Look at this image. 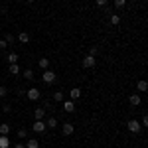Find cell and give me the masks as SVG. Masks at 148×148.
Wrapping results in <instances>:
<instances>
[{"instance_id":"6da1fadb","label":"cell","mask_w":148,"mask_h":148,"mask_svg":"<svg viewBox=\"0 0 148 148\" xmlns=\"http://www.w3.org/2000/svg\"><path fill=\"white\" fill-rule=\"evenodd\" d=\"M42 79L46 85H51V83H56L57 79V73L56 71H51V69H44V73H42Z\"/></svg>"},{"instance_id":"7a4b0ae2","label":"cell","mask_w":148,"mask_h":148,"mask_svg":"<svg viewBox=\"0 0 148 148\" xmlns=\"http://www.w3.org/2000/svg\"><path fill=\"white\" fill-rule=\"evenodd\" d=\"M95 63H97L95 56H89V53H87V56L83 57V61H81V65H83L85 69H91V67H95Z\"/></svg>"},{"instance_id":"3957f363","label":"cell","mask_w":148,"mask_h":148,"mask_svg":"<svg viewBox=\"0 0 148 148\" xmlns=\"http://www.w3.org/2000/svg\"><path fill=\"white\" fill-rule=\"evenodd\" d=\"M126 128H128V130H130V132H134V134H138V132H140V128H142V126H140V123H138L136 119H130V121H128V123H126Z\"/></svg>"},{"instance_id":"277c9868","label":"cell","mask_w":148,"mask_h":148,"mask_svg":"<svg viewBox=\"0 0 148 148\" xmlns=\"http://www.w3.org/2000/svg\"><path fill=\"white\" fill-rule=\"evenodd\" d=\"M46 121H36L34 125H32V130H34V132H38V134H44V132H46Z\"/></svg>"},{"instance_id":"5b68a950","label":"cell","mask_w":148,"mask_h":148,"mask_svg":"<svg viewBox=\"0 0 148 148\" xmlns=\"http://www.w3.org/2000/svg\"><path fill=\"white\" fill-rule=\"evenodd\" d=\"M40 95H42V93H40V89H36V87H32V89H28V91H26V97H28L30 101H38V99H40Z\"/></svg>"},{"instance_id":"8992f818","label":"cell","mask_w":148,"mask_h":148,"mask_svg":"<svg viewBox=\"0 0 148 148\" xmlns=\"http://www.w3.org/2000/svg\"><path fill=\"white\" fill-rule=\"evenodd\" d=\"M73 130H75V126L71 125V123H63V126H61V134L63 136H71Z\"/></svg>"},{"instance_id":"52a82bcc","label":"cell","mask_w":148,"mask_h":148,"mask_svg":"<svg viewBox=\"0 0 148 148\" xmlns=\"http://www.w3.org/2000/svg\"><path fill=\"white\" fill-rule=\"evenodd\" d=\"M34 116H36V121H44V116H46V109H44V107H36Z\"/></svg>"},{"instance_id":"ba28073f","label":"cell","mask_w":148,"mask_h":148,"mask_svg":"<svg viewBox=\"0 0 148 148\" xmlns=\"http://www.w3.org/2000/svg\"><path fill=\"white\" fill-rule=\"evenodd\" d=\"M128 103H130L132 107H138V105H140V95H138V93H132V95L128 97Z\"/></svg>"},{"instance_id":"9c48e42d","label":"cell","mask_w":148,"mask_h":148,"mask_svg":"<svg viewBox=\"0 0 148 148\" xmlns=\"http://www.w3.org/2000/svg\"><path fill=\"white\" fill-rule=\"evenodd\" d=\"M63 111H65V113H73V111H75V103L73 101H63Z\"/></svg>"},{"instance_id":"30bf717a","label":"cell","mask_w":148,"mask_h":148,"mask_svg":"<svg viewBox=\"0 0 148 148\" xmlns=\"http://www.w3.org/2000/svg\"><path fill=\"white\" fill-rule=\"evenodd\" d=\"M69 97H71V101L79 99V97H81V89H79V87H73V89L69 91Z\"/></svg>"},{"instance_id":"8fae6325","label":"cell","mask_w":148,"mask_h":148,"mask_svg":"<svg viewBox=\"0 0 148 148\" xmlns=\"http://www.w3.org/2000/svg\"><path fill=\"white\" fill-rule=\"evenodd\" d=\"M0 134H2V136H8V134H10V125H8V123H2V125H0Z\"/></svg>"},{"instance_id":"7c38bea8","label":"cell","mask_w":148,"mask_h":148,"mask_svg":"<svg viewBox=\"0 0 148 148\" xmlns=\"http://www.w3.org/2000/svg\"><path fill=\"white\" fill-rule=\"evenodd\" d=\"M136 89H138V91H140V93L148 91V83H146V81H144V79H140V81H138V83H136Z\"/></svg>"},{"instance_id":"4fadbf2b","label":"cell","mask_w":148,"mask_h":148,"mask_svg":"<svg viewBox=\"0 0 148 148\" xmlns=\"http://www.w3.org/2000/svg\"><path fill=\"white\" fill-rule=\"evenodd\" d=\"M24 146H26V148H40V142H38V138H30Z\"/></svg>"},{"instance_id":"5bb4252c","label":"cell","mask_w":148,"mask_h":148,"mask_svg":"<svg viewBox=\"0 0 148 148\" xmlns=\"http://www.w3.org/2000/svg\"><path fill=\"white\" fill-rule=\"evenodd\" d=\"M38 65H40V69H42V71H44V69H49V59L42 57V59L38 61Z\"/></svg>"},{"instance_id":"9a60e30c","label":"cell","mask_w":148,"mask_h":148,"mask_svg":"<svg viewBox=\"0 0 148 148\" xmlns=\"http://www.w3.org/2000/svg\"><path fill=\"white\" fill-rule=\"evenodd\" d=\"M18 42H20V44H28V42H30V36L26 34V32H20V34H18Z\"/></svg>"},{"instance_id":"2e32d148","label":"cell","mask_w":148,"mask_h":148,"mask_svg":"<svg viewBox=\"0 0 148 148\" xmlns=\"http://www.w3.org/2000/svg\"><path fill=\"white\" fill-rule=\"evenodd\" d=\"M8 71H10V75H18V73H20L18 63H10V65H8Z\"/></svg>"},{"instance_id":"e0dca14e","label":"cell","mask_w":148,"mask_h":148,"mask_svg":"<svg viewBox=\"0 0 148 148\" xmlns=\"http://www.w3.org/2000/svg\"><path fill=\"white\" fill-rule=\"evenodd\" d=\"M46 126H47V128H56V126H57V119L49 116V119L46 121Z\"/></svg>"},{"instance_id":"ac0fdd59","label":"cell","mask_w":148,"mask_h":148,"mask_svg":"<svg viewBox=\"0 0 148 148\" xmlns=\"http://www.w3.org/2000/svg\"><path fill=\"white\" fill-rule=\"evenodd\" d=\"M8 146H10L8 136H2V134H0V148H8Z\"/></svg>"},{"instance_id":"d6986e66","label":"cell","mask_w":148,"mask_h":148,"mask_svg":"<svg viewBox=\"0 0 148 148\" xmlns=\"http://www.w3.org/2000/svg\"><path fill=\"white\" fill-rule=\"evenodd\" d=\"M119 24H121V16L119 14H113L111 16V26H119Z\"/></svg>"},{"instance_id":"ffe728a7","label":"cell","mask_w":148,"mask_h":148,"mask_svg":"<svg viewBox=\"0 0 148 148\" xmlns=\"http://www.w3.org/2000/svg\"><path fill=\"white\" fill-rule=\"evenodd\" d=\"M53 101H56V103H63V93L56 91V93H53Z\"/></svg>"},{"instance_id":"44dd1931","label":"cell","mask_w":148,"mask_h":148,"mask_svg":"<svg viewBox=\"0 0 148 148\" xmlns=\"http://www.w3.org/2000/svg\"><path fill=\"white\" fill-rule=\"evenodd\" d=\"M6 59H8V65H10V63H16V61H18V53H8Z\"/></svg>"},{"instance_id":"7402d4cb","label":"cell","mask_w":148,"mask_h":148,"mask_svg":"<svg viewBox=\"0 0 148 148\" xmlns=\"http://www.w3.org/2000/svg\"><path fill=\"white\" fill-rule=\"evenodd\" d=\"M24 77H26L28 81H32L34 79V71H32V69H26V71H24Z\"/></svg>"},{"instance_id":"603a6c76","label":"cell","mask_w":148,"mask_h":148,"mask_svg":"<svg viewBox=\"0 0 148 148\" xmlns=\"http://www.w3.org/2000/svg\"><path fill=\"white\" fill-rule=\"evenodd\" d=\"M4 42H6V44H14V42H16V38H14L12 34H6V36H4Z\"/></svg>"},{"instance_id":"cb8c5ba5","label":"cell","mask_w":148,"mask_h":148,"mask_svg":"<svg viewBox=\"0 0 148 148\" xmlns=\"http://www.w3.org/2000/svg\"><path fill=\"white\" fill-rule=\"evenodd\" d=\"M126 0H114V8H125Z\"/></svg>"},{"instance_id":"d4e9b609","label":"cell","mask_w":148,"mask_h":148,"mask_svg":"<svg viewBox=\"0 0 148 148\" xmlns=\"http://www.w3.org/2000/svg\"><path fill=\"white\" fill-rule=\"evenodd\" d=\"M18 138H28V132H26V128H20V130H18Z\"/></svg>"},{"instance_id":"484cf974","label":"cell","mask_w":148,"mask_h":148,"mask_svg":"<svg viewBox=\"0 0 148 148\" xmlns=\"http://www.w3.org/2000/svg\"><path fill=\"white\" fill-rule=\"evenodd\" d=\"M6 95H8V89H6L4 85H0V99H2V97H6Z\"/></svg>"},{"instance_id":"4316f807","label":"cell","mask_w":148,"mask_h":148,"mask_svg":"<svg viewBox=\"0 0 148 148\" xmlns=\"http://www.w3.org/2000/svg\"><path fill=\"white\" fill-rule=\"evenodd\" d=\"M107 2H109V0H95V4H97L99 8H103V6H107Z\"/></svg>"},{"instance_id":"83f0119b","label":"cell","mask_w":148,"mask_h":148,"mask_svg":"<svg viewBox=\"0 0 148 148\" xmlns=\"http://www.w3.org/2000/svg\"><path fill=\"white\" fill-rule=\"evenodd\" d=\"M146 125H148V116L144 114V116H142V121H140V126H146Z\"/></svg>"},{"instance_id":"f1b7e54d","label":"cell","mask_w":148,"mask_h":148,"mask_svg":"<svg viewBox=\"0 0 148 148\" xmlns=\"http://www.w3.org/2000/svg\"><path fill=\"white\" fill-rule=\"evenodd\" d=\"M6 47H8V44H6L4 40H0V49H6Z\"/></svg>"},{"instance_id":"f546056e","label":"cell","mask_w":148,"mask_h":148,"mask_svg":"<svg viewBox=\"0 0 148 148\" xmlns=\"http://www.w3.org/2000/svg\"><path fill=\"white\" fill-rule=\"evenodd\" d=\"M95 53H97V46H93L91 49H89V56H95Z\"/></svg>"},{"instance_id":"4dcf8cb0","label":"cell","mask_w":148,"mask_h":148,"mask_svg":"<svg viewBox=\"0 0 148 148\" xmlns=\"http://www.w3.org/2000/svg\"><path fill=\"white\" fill-rule=\"evenodd\" d=\"M2 111H4V113H10L12 107H10V105H6V107H2Z\"/></svg>"},{"instance_id":"1f68e13d","label":"cell","mask_w":148,"mask_h":148,"mask_svg":"<svg viewBox=\"0 0 148 148\" xmlns=\"http://www.w3.org/2000/svg\"><path fill=\"white\" fill-rule=\"evenodd\" d=\"M14 148H26V146H24L22 142H18V144H14Z\"/></svg>"},{"instance_id":"d6a6232c","label":"cell","mask_w":148,"mask_h":148,"mask_svg":"<svg viewBox=\"0 0 148 148\" xmlns=\"http://www.w3.org/2000/svg\"><path fill=\"white\" fill-rule=\"evenodd\" d=\"M26 2H30V4H34V2H36V0H26Z\"/></svg>"}]
</instances>
